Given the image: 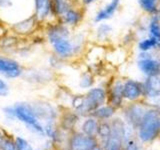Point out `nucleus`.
I'll return each instance as SVG.
<instances>
[{
    "instance_id": "f257e3e1",
    "label": "nucleus",
    "mask_w": 160,
    "mask_h": 150,
    "mask_svg": "<svg viewBox=\"0 0 160 150\" xmlns=\"http://www.w3.org/2000/svg\"><path fill=\"white\" fill-rule=\"evenodd\" d=\"M43 36L51 48L52 53L65 61L75 56L72 43V29L58 20H51L43 24Z\"/></svg>"
},
{
    "instance_id": "f03ea898",
    "label": "nucleus",
    "mask_w": 160,
    "mask_h": 150,
    "mask_svg": "<svg viewBox=\"0 0 160 150\" xmlns=\"http://www.w3.org/2000/svg\"><path fill=\"white\" fill-rule=\"evenodd\" d=\"M3 111L9 118L18 119L26 126L31 128L33 131L40 134L45 133V129L39 122V118L34 112L32 104L26 102H18L14 104L13 106L5 107Z\"/></svg>"
},
{
    "instance_id": "7ed1b4c3",
    "label": "nucleus",
    "mask_w": 160,
    "mask_h": 150,
    "mask_svg": "<svg viewBox=\"0 0 160 150\" xmlns=\"http://www.w3.org/2000/svg\"><path fill=\"white\" fill-rule=\"evenodd\" d=\"M139 137L142 141H151L160 132V113L157 110H148L139 125Z\"/></svg>"
},
{
    "instance_id": "20e7f679",
    "label": "nucleus",
    "mask_w": 160,
    "mask_h": 150,
    "mask_svg": "<svg viewBox=\"0 0 160 150\" xmlns=\"http://www.w3.org/2000/svg\"><path fill=\"white\" fill-rule=\"evenodd\" d=\"M43 24L39 21L34 14L12 23L9 26V33L21 39L30 38L34 36L39 29H42Z\"/></svg>"
},
{
    "instance_id": "39448f33",
    "label": "nucleus",
    "mask_w": 160,
    "mask_h": 150,
    "mask_svg": "<svg viewBox=\"0 0 160 150\" xmlns=\"http://www.w3.org/2000/svg\"><path fill=\"white\" fill-rule=\"evenodd\" d=\"M136 67L146 77L160 74V59L156 52H138Z\"/></svg>"
},
{
    "instance_id": "423d86ee",
    "label": "nucleus",
    "mask_w": 160,
    "mask_h": 150,
    "mask_svg": "<svg viewBox=\"0 0 160 150\" xmlns=\"http://www.w3.org/2000/svg\"><path fill=\"white\" fill-rule=\"evenodd\" d=\"M106 100V92L102 87H93L83 97V104L79 113H92Z\"/></svg>"
},
{
    "instance_id": "0eeeda50",
    "label": "nucleus",
    "mask_w": 160,
    "mask_h": 150,
    "mask_svg": "<svg viewBox=\"0 0 160 150\" xmlns=\"http://www.w3.org/2000/svg\"><path fill=\"white\" fill-rule=\"evenodd\" d=\"M24 73V68L18 60L9 55L0 54V75L6 79H17Z\"/></svg>"
},
{
    "instance_id": "6e6552de",
    "label": "nucleus",
    "mask_w": 160,
    "mask_h": 150,
    "mask_svg": "<svg viewBox=\"0 0 160 150\" xmlns=\"http://www.w3.org/2000/svg\"><path fill=\"white\" fill-rule=\"evenodd\" d=\"M125 125L122 120L115 119L111 126V134L105 141L106 150H120L125 138Z\"/></svg>"
},
{
    "instance_id": "1a4fd4ad",
    "label": "nucleus",
    "mask_w": 160,
    "mask_h": 150,
    "mask_svg": "<svg viewBox=\"0 0 160 150\" xmlns=\"http://www.w3.org/2000/svg\"><path fill=\"white\" fill-rule=\"evenodd\" d=\"M84 9L79 4H75L67 9L58 19V21L66 25L69 28H76L78 27L84 19Z\"/></svg>"
},
{
    "instance_id": "9d476101",
    "label": "nucleus",
    "mask_w": 160,
    "mask_h": 150,
    "mask_svg": "<svg viewBox=\"0 0 160 150\" xmlns=\"http://www.w3.org/2000/svg\"><path fill=\"white\" fill-rule=\"evenodd\" d=\"M22 76L30 83H47L51 81L53 71L51 68H31L24 70Z\"/></svg>"
},
{
    "instance_id": "9b49d317",
    "label": "nucleus",
    "mask_w": 160,
    "mask_h": 150,
    "mask_svg": "<svg viewBox=\"0 0 160 150\" xmlns=\"http://www.w3.org/2000/svg\"><path fill=\"white\" fill-rule=\"evenodd\" d=\"M120 3H121V0H110L104 6L97 10L93 17V22L97 24L112 19L115 13L118 11Z\"/></svg>"
},
{
    "instance_id": "f8f14e48",
    "label": "nucleus",
    "mask_w": 160,
    "mask_h": 150,
    "mask_svg": "<svg viewBox=\"0 0 160 150\" xmlns=\"http://www.w3.org/2000/svg\"><path fill=\"white\" fill-rule=\"evenodd\" d=\"M34 12L33 14L37 17L42 24L51 20H55L52 15L51 0H33Z\"/></svg>"
},
{
    "instance_id": "ddd939ff",
    "label": "nucleus",
    "mask_w": 160,
    "mask_h": 150,
    "mask_svg": "<svg viewBox=\"0 0 160 150\" xmlns=\"http://www.w3.org/2000/svg\"><path fill=\"white\" fill-rule=\"evenodd\" d=\"M143 95V83L134 79H128L123 82V98L134 101Z\"/></svg>"
},
{
    "instance_id": "4468645a",
    "label": "nucleus",
    "mask_w": 160,
    "mask_h": 150,
    "mask_svg": "<svg viewBox=\"0 0 160 150\" xmlns=\"http://www.w3.org/2000/svg\"><path fill=\"white\" fill-rule=\"evenodd\" d=\"M143 95L151 99L160 96V74L146 77L143 82Z\"/></svg>"
},
{
    "instance_id": "2eb2a0df",
    "label": "nucleus",
    "mask_w": 160,
    "mask_h": 150,
    "mask_svg": "<svg viewBox=\"0 0 160 150\" xmlns=\"http://www.w3.org/2000/svg\"><path fill=\"white\" fill-rule=\"evenodd\" d=\"M72 150H93L96 147V140L90 135L77 134L70 141Z\"/></svg>"
},
{
    "instance_id": "dca6fc26",
    "label": "nucleus",
    "mask_w": 160,
    "mask_h": 150,
    "mask_svg": "<svg viewBox=\"0 0 160 150\" xmlns=\"http://www.w3.org/2000/svg\"><path fill=\"white\" fill-rule=\"evenodd\" d=\"M32 107L38 118H43V119H46L47 121H51V120L56 116L55 109L49 103L40 101V102H36L35 104L33 103Z\"/></svg>"
},
{
    "instance_id": "f3484780",
    "label": "nucleus",
    "mask_w": 160,
    "mask_h": 150,
    "mask_svg": "<svg viewBox=\"0 0 160 150\" xmlns=\"http://www.w3.org/2000/svg\"><path fill=\"white\" fill-rule=\"evenodd\" d=\"M75 4H79L74 0H51L52 15L54 19H58L61 15Z\"/></svg>"
},
{
    "instance_id": "a211bd4d",
    "label": "nucleus",
    "mask_w": 160,
    "mask_h": 150,
    "mask_svg": "<svg viewBox=\"0 0 160 150\" xmlns=\"http://www.w3.org/2000/svg\"><path fill=\"white\" fill-rule=\"evenodd\" d=\"M146 35L154 39L160 46V21L156 15H150L147 22Z\"/></svg>"
},
{
    "instance_id": "6ab92c4d",
    "label": "nucleus",
    "mask_w": 160,
    "mask_h": 150,
    "mask_svg": "<svg viewBox=\"0 0 160 150\" xmlns=\"http://www.w3.org/2000/svg\"><path fill=\"white\" fill-rule=\"evenodd\" d=\"M145 112L146 111H145L142 106H140V105H137V104H134V105H131V106L127 108L126 112H125V115H126L127 120L131 124L140 125Z\"/></svg>"
},
{
    "instance_id": "aec40b11",
    "label": "nucleus",
    "mask_w": 160,
    "mask_h": 150,
    "mask_svg": "<svg viewBox=\"0 0 160 150\" xmlns=\"http://www.w3.org/2000/svg\"><path fill=\"white\" fill-rule=\"evenodd\" d=\"M113 32V27L111 24L106 21L97 23V27L95 29V40L99 43H103L110 38Z\"/></svg>"
},
{
    "instance_id": "412c9836",
    "label": "nucleus",
    "mask_w": 160,
    "mask_h": 150,
    "mask_svg": "<svg viewBox=\"0 0 160 150\" xmlns=\"http://www.w3.org/2000/svg\"><path fill=\"white\" fill-rule=\"evenodd\" d=\"M109 100L111 103V106L113 107H118L122 104L123 100V82H121L120 80L115 82L111 90H110L109 94Z\"/></svg>"
},
{
    "instance_id": "4be33fe9",
    "label": "nucleus",
    "mask_w": 160,
    "mask_h": 150,
    "mask_svg": "<svg viewBox=\"0 0 160 150\" xmlns=\"http://www.w3.org/2000/svg\"><path fill=\"white\" fill-rule=\"evenodd\" d=\"M138 52H159L160 46L154 39L145 35L137 41Z\"/></svg>"
},
{
    "instance_id": "5701e85b",
    "label": "nucleus",
    "mask_w": 160,
    "mask_h": 150,
    "mask_svg": "<svg viewBox=\"0 0 160 150\" xmlns=\"http://www.w3.org/2000/svg\"><path fill=\"white\" fill-rule=\"evenodd\" d=\"M137 4L144 13L150 16V15L156 14L160 0H137Z\"/></svg>"
},
{
    "instance_id": "b1692460",
    "label": "nucleus",
    "mask_w": 160,
    "mask_h": 150,
    "mask_svg": "<svg viewBox=\"0 0 160 150\" xmlns=\"http://www.w3.org/2000/svg\"><path fill=\"white\" fill-rule=\"evenodd\" d=\"M114 113V108L111 105H107V106H100L96 110L92 112L93 116L100 118V119H106L111 117Z\"/></svg>"
},
{
    "instance_id": "393cba45",
    "label": "nucleus",
    "mask_w": 160,
    "mask_h": 150,
    "mask_svg": "<svg viewBox=\"0 0 160 150\" xmlns=\"http://www.w3.org/2000/svg\"><path fill=\"white\" fill-rule=\"evenodd\" d=\"M94 84V75L91 71L83 72L79 80V86L82 89H90Z\"/></svg>"
},
{
    "instance_id": "a878e982",
    "label": "nucleus",
    "mask_w": 160,
    "mask_h": 150,
    "mask_svg": "<svg viewBox=\"0 0 160 150\" xmlns=\"http://www.w3.org/2000/svg\"><path fill=\"white\" fill-rule=\"evenodd\" d=\"M97 129H98L97 122H96V120L93 118L86 119L84 121V123L82 124V130L84 134H86V135L92 136V135L97 131Z\"/></svg>"
},
{
    "instance_id": "bb28decb",
    "label": "nucleus",
    "mask_w": 160,
    "mask_h": 150,
    "mask_svg": "<svg viewBox=\"0 0 160 150\" xmlns=\"http://www.w3.org/2000/svg\"><path fill=\"white\" fill-rule=\"evenodd\" d=\"M66 62L65 60H63L62 58L58 57L57 55H55L54 53H51L49 55L48 57V64H49V67L53 69H59L63 66V63Z\"/></svg>"
},
{
    "instance_id": "cd10ccee",
    "label": "nucleus",
    "mask_w": 160,
    "mask_h": 150,
    "mask_svg": "<svg viewBox=\"0 0 160 150\" xmlns=\"http://www.w3.org/2000/svg\"><path fill=\"white\" fill-rule=\"evenodd\" d=\"M97 131L100 135V137L106 141L107 138L110 136V134H111V126L107 123H102L100 126H98Z\"/></svg>"
},
{
    "instance_id": "c85d7f7f",
    "label": "nucleus",
    "mask_w": 160,
    "mask_h": 150,
    "mask_svg": "<svg viewBox=\"0 0 160 150\" xmlns=\"http://www.w3.org/2000/svg\"><path fill=\"white\" fill-rule=\"evenodd\" d=\"M15 144H16L17 150H33L30 144L22 137H17Z\"/></svg>"
},
{
    "instance_id": "c756f323",
    "label": "nucleus",
    "mask_w": 160,
    "mask_h": 150,
    "mask_svg": "<svg viewBox=\"0 0 160 150\" xmlns=\"http://www.w3.org/2000/svg\"><path fill=\"white\" fill-rule=\"evenodd\" d=\"M9 86L5 80L0 77V97H6L9 94Z\"/></svg>"
},
{
    "instance_id": "7c9ffc66",
    "label": "nucleus",
    "mask_w": 160,
    "mask_h": 150,
    "mask_svg": "<svg viewBox=\"0 0 160 150\" xmlns=\"http://www.w3.org/2000/svg\"><path fill=\"white\" fill-rule=\"evenodd\" d=\"M1 149L2 150H17L16 144L10 139H4L1 142Z\"/></svg>"
},
{
    "instance_id": "2f4dec72",
    "label": "nucleus",
    "mask_w": 160,
    "mask_h": 150,
    "mask_svg": "<svg viewBox=\"0 0 160 150\" xmlns=\"http://www.w3.org/2000/svg\"><path fill=\"white\" fill-rule=\"evenodd\" d=\"M13 6V0H0V9H9Z\"/></svg>"
},
{
    "instance_id": "473e14b6",
    "label": "nucleus",
    "mask_w": 160,
    "mask_h": 150,
    "mask_svg": "<svg viewBox=\"0 0 160 150\" xmlns=\"http://www.w3.org/2000/svg\"><path fill=\"white\" fill-rule=\"evenodd\" d=\"M96 1H98V0H79L78 3L80 6H82L83 8H86V7L90 6V5L94 4Z\"/></svg>"
},
{
    "instance_id": "72a5a7b5",
    "label": "nucleus",
    "mask_w": 160,
    "mask_h": 150,
    "mask_svg": "<svg viewBox=\"0 0 160 150\" xmlns=\"http://www.w3.org/2000/svg\"><path fill=\"white\" fill-rule=\"evenodd\" d=\"M125 150H138V147H137L136 143H135L134 141H130L127 144V146H126V148H125Z\"/></svg>"
},
{
    "instance_id": "f704fd0d",
    "label": "nucleus",
    "mask_w": 160,
    "mask_h": 150,
    "mask_svg": "<svg viewBox=\"0 0 160 150\" xmlns=\"http://www.w3.org/2000/svg\"><path fill=\"white\" fill-rule=\"evenodd\" d=\"M157 16V18L159 19V21H160V4H159V6H158V9H157V12L156 14H155Z\"/></svg>"
},
{
    "instance_id": "c9c22d12",
    "label": "nucleus",
    "mask_w": 160,
    "mask_h": 150,
    "mask_svg": "<svg viewBox=\"0 0 160 150\" xmlns=\"http://www.w3.org/2000/svg\"><path fill=\"white\" fill-rule=\"evenodd\" d=\"M1 139H2V132H1V130H0V141H1Z\"/></svg>"
},
{
    "instance_id": "e433bc0d",
    "label": "nucleus",
    "mask_w": 160,
    "mask_h": 150,
    "mask_svg": "<svg viewBox=\"0 0 160 150\" xmlns=\"http://www.w3.org/2000/svg\"><path fill=\"white\" fill-rule=\"evenodd\" d=\"M93 150H98V149H93Z\"/></svg>"
}]
</instances>
